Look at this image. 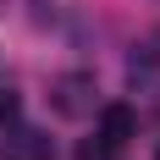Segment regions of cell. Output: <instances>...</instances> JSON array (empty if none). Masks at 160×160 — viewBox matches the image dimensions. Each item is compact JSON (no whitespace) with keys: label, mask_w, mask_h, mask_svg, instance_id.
I'll use <instances>...</instances> for the list:
<instances>
[{"label":"cell","mask_w":160,"mask_h":160,"mask_svg":"<svg viewBox=\"0 0 160 160\" xmlns=\"http://www.w3.org/2000/svg\"><path fill=\"white\" fill-rule=\"evenodd\" d=\"M55 149H50V138L39 127H11L6 132V160H50Z\"/></svg>","instance_id":"2"},{"label":"cell","mask_w":160,"mask_h":160,"mask_svg":"<svg viewBox=\"0 0 160 160\" xmlns=\"http://www.w3.org/2000/svg\"><path fill=\"white\" fill-rule=\"evenodd\" d=\"M11 122H17V94L0 88V127H11Z\"/></svg>","instance_id":"5"},{"label":"cell","mask_w":160,"mask_h":160,"mask_svg":"<svg viewBox=\"0 0 160 160\" xmlns=\"http://www.w3.org/2000/svg\"><path fill=\"white\" fill-rule=\"evenodd\" d=\"M78 160H116V149L105 144V138H88V144L78 149Z\"/></svg>","instance_id":"4"},{"label":"cell","mask_w":160,"mask_h":160,"mask_svg":"<svg viewBox=\"0 0 160 160\" xmlns=\"http://www.w3.org/2000/svg\"><path fill=\"white\" fill-rule=\"evenodd\" d=\"M132 132H138V116H132L127 105H105V111H99V138H105L111 149H122Z\"/></svg>","instance_id":"3"},{"label":"cell","mask_w":160,"mask_h":160,"mask_svg":"<svg viewBox=\"0 0 160 160\" xmlns=\"http://www.w3.org/2000/svg\"><path fill=\"white\" fill-rule=\"evenodd\" d=\"M55 111L61 116H83V111H94V78H61L55 83Z\"/></svg>","instance_id":"1"}]
</instances>
